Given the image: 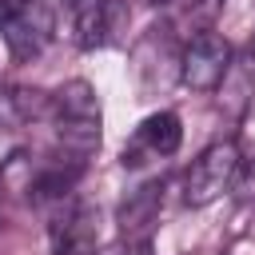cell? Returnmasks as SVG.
Instances as JSON below:
<instances>
[{
	"label": "cell",
	"instance_id": "8992f818",
	"mask_svg": "<svg viewBox=\"0 0 255 255\" xmlns=\"http://www.w3.org/2000/svg\"><path fill=\"white\" fill-rule=\"evenodd\" d=\"M179 139H183L179 116L175 112H155L135 128L131 143L124 147V167H143L147 159H167V155L179 151Z\"/></svg>",
	"mask_w": 255,
	"mask_h": 255
},
{
	"label": "cell",
	"instance_id": "8fae6325",
	"mask_svg": "<svg viewBox=\"0 0 255 255\" xmlns=\"http://www.w3.org/2000/svg\"><path fill=\"white\" fill-rule=\"evenodd\" d=\"M12 159H20V131L0 128V167L12 163Z\"/></svg>",
	"mask_w": 255,
	"mask_h": 255
},
{
	"label": "cell",
	"instance_id": "9c48e42d",
	"mask_svg": "<svg viewBox=\"0 0 255 255\" xmlns=\"http://www.w3.org/2000/svg\"><path fill=\"white\" fill-rule=\"evenodd\" d=\"M223 4H227V0H179V20L191 24L195 32H203V28L223 12Z\"/></svg>",
	"mask_w": 255,
	"mask_h": 255
},
{
	"label": "cell",
	"instance_id": "7a4b0ae2",
	"mask_svg": "<svg viewBox=\"0 0 255 255\" xmlns=\"http://www.w3.org/2000/svg\"><path fill=\"white\" fill-rule=\"evenodd\" d=\"M0 32L16 60H32L48 48L56 32V4L52 0H0Z\"/></svg>",
	"mask_w": 255,
	"mask_h": 255
},
{
	"label": "cell",
	"instance_id": "ba28073f",
	"mask_svg": "<svg viewBox=\"0 0 255 255\" xmlns=\"http://www.w3.org/2000/svg\"><path fill=\"white\" fill-rule=\"evenodd\" d=\"M159 203H163V183L159 179L135 187L120 203V231H124V239H147L151 223L159 219Z\"/></svg>",
	"mask_w": 255,
	"mask_h": 255
},
{
	"label": "cell",
	"instance_id": "5b68a950",
	"mask_svg": "<svg viewBox=\"0 0 255 255\" xmlns=\"http://www.w3.org/2000/svg\"><path fill=\"white\" fill-rule=\"evenodd\" d=\"M72 12H76V40H80V48L120 44L124 32H128V20H131L124 0H76Z\"/></svg>",
	"mask_w": 255,
	"mask_h": 255
},
{
	"label": "cell",
	"instance_id": "277c9868",
	"mask_svg": "<svg viewBox=\"0 0 255 255\" xmlns=\"http://www.w3.org/2000/svg\"><path fill=\"white\" fill-rule=\"evenodd\" d=\"M227 72H231V44L219 32L203 28V32H195L183 44V52H179V84L183 88H191V92H219Z\"/></svg>",
	"mask_w": 255,
	"mask_h": 255
},
{
	"label": "cell",
	"instance_id": "52a82bcc",
	"mask_svg": "<svg viewBox=\"0 0 255 255\" xmlns=\"http://www.w3.org/2000/svg\"><path fill=\"white\" fill-rule=\"evenodd\" d=\"M100 243V207L72 203L52 223V255H92Z\"/></svg>",
	"mask_w": 255,
	"mask_h": 255
},
{
	"label": "cell",
	"instance_id": "5bb4252c",
	"mask_svg": "<svg viewBox=\"0 0 255 255\" xmlns=\"http://www.w3.org/2000/svg\"><path fill=\"white\" fill-rule=\"evenodd\" d=\"M251 56H255V36H251Z\"/></svg>",
	"mask_w": 255,
	"mask_h": 255
},
{
	"label": "cell",
	"instance_id": "7c38bea8",
	"mask_svg": "<svg viewBox=\"0 0 255 255\" xmlns=\"http://www.w3.org/2000/svg\"><path fill=\"white\" fill-rule=\"evenodd\" d=\"M124 255H151V243H147V239H139V243H135V247H128Z\"/></svg>",
	"mask_w": 255,
	"mask_h": 255
},
{
	"label": "cell",
	"instance_id": "3957f363",
	"mask_svg": "<svg viewBox=\"0 0 255 255\" xmlns=\"http://www.w3.org/2000/svg\"><path fill=\"white\" fill-rule=\"evenodd\" d=\"M239 163H243V155H239V143H235V139H215V143H207V147L191 159V167H187V175H183V203H187V207H207V203H215L223 191H231V179H235Z\"/></svg>",
	"mask_w": 255,
	"mask_h": 255
},
{
	"label": "cell",
	"instance_id": "6da1fadb",
	"mask_svg": "<svg viewBox=\"0 0 255 255\" xmlns=\"http://www.w3.org/2000/svg\"><path fill=\"white\" fill-rule=\"evenodd\" d=\"M52 124H56V139H60V155L88 163V155L100 147L104 135V112H100V96L88 80H68L56 96H52Z\"/></svg>",
	"mask_w": 255,
	"mask_h": 255
},
{
	"label": "cell",
	"instance_id": "30bf717a",
	"mask_svg": "<svg viewBox=\"0 0 255 255\" xmlns=\"http://www.w3.org/2000/svg\"><path fill=\"white\" fill-rule=\"evenodd\" d=\"M231 195L243 203V207H255V155L239 163L235 179H231Z\"/></svg>",
	"mask_w": 255,
	"mask_h": 255
},
{
	"label": "cell",
	"instance_id": "4fadbf2b",
	"mask_svg": "<svg viewBox=\"0 0 255 255\" xmlns=\"http://www.w3.org/2000/svg\"><path fill=\"white\" fill-rule=\"evenodd\" d=\"M147 4H171V0H147Z\"/></svg>",
	"mask_w": 255,
	"mask_h": 255
}]
</instances>
